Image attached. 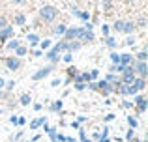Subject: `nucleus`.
Wrapping results in <instances>:
<instances>
[{
	"label": "nucleus",
	"instance_id": "nucleus-32",
	"mask_svg": "<svg viewBox=\"0 0 148 142\" xmlns=\"http://www.w3.org/2000/svg\"><path fill=\"white\" fill-rule=\"evenodd\" d=\"M64 62H71V54H66L64 56Z\"/></svg>",
	"mask_w": 148,
	"mask_h": 142
},
{
	"label": "nucleus",
	"instance_id": "nucleus-28",
	"mask_svg": "<svg viewBox=\"0 0 148 142\" xmlns=\"http://www.w3.org/2000/svg\"><path fill=\"white\" fill-rule=\"evenodd\" d=\"M49 45H51V41H49V39H45V41H43V43H41V47H43V49H47V47H49Z\"/></svg>",
	"mask_w": 148,
	"mask_h": 142
},
{
	"label": "nucleus",
	"instance_id": "nucleus-14",
	"mask_svg": "<svg viewBox=\"0 0 148 142\" xmlns=\"http://www.w3.org/2000/svg\"><path fill=\"white\" fill-rule=\"evenodd\" d=\"M73 13H75L77 17L84 19V21H88V13H84V11H79V10H73Z\"/></svg>",
	"mask_w": 148,
	"mask_h": 142
},
{
	"label": "nucleus",
	"instance_id": "nucleus-15",
	"mask_svg": "<svg viewBox=\"0 0 148 142\" xmlns=\"http://www.w3.org/2000/svg\"><path fill=\"white\" fill-rule=\"evenodd\" d=\"M28 41H30V45H36L38 43V36H36V34H30V36H28Z\"/></svg>",
	"mask_w": 148,
	"mask_h": 142
},
{
	"label": "nucleus",
	"instance_id": "nucleus-27",
	"mask_svg": "<svg viewBox=\"0 0 148 142\" xmlns=\"http://www.w3.org/2000/svg\"><path fill=\"white\" fill-rule=\"evenodd\" d=\"M75 88H77V90H84V84H83V82H77Z\"/></svg>",
	"mask_w": 148,
	"mask_h": 142
},
{
	"label": "nucleus",
	"instance_id": "nucleus-33",
	"mask_svg": "<svg viewBox=\"0 0 148 142\" xmlns=\"http://www.w3.org/2000/svg\"><path fill=\"white\" fill-rule=\"evenodd\" d=\"M25 122H26L25 118H17V124H19V125H23V124H25Z\"/></svg>",
	"mask_w": 148,
	"mask_h": 142
},
{
	"label": "nucleus",
	"instance_id": "nucleus-17",
	"mask_svg": "<svg viewBox=\"0 0 148 142\" xmlns=\"http://www.w3.org/2000/svg\"><path fill=\"white\" fill-rule=\"evenodd\" d=\"M21 103H23V105H28V103H30V95H28V94H25V95L21 97Z\"/></svg>",
	"mask_w": 148,
	"mask_h": 142
},
{
	"label": "nucleus",
	"instance_id": "nucleus-25",
	"mask_svg": "<svg viewBox=\"0 0 148 142\" xmlns=\"http://www.w3.org/2000/svg\"><path fill=\"white\" fill-rule=\"evenodd\" d=\"M122 26H124L122 21H116V22H114V28H116V30H122Z\"/></svg>",
	"mask_w": 148,
	"mask_h": 142
},
{
	"label": "nucleus",
	"instance_id": "nucleus-18",
	"mask_svg": "<svg viewBox=\"0 0 148 142\" xmlns=\"http://www.w3.org/2000/svg\"><path fill=\"white\" fill-rule=\"evenodd\" d=\"M15 22H17V24H25V15H17V17H15Z\"/></svg>",
	"mask_w": 148,
	"mask_h": 142
},
{
	"label": "nucleus",
	"instance_id": "nucleus-23",
	"mask_svg": "<svg viewBox=\"0 0 148 142\" xmlns=\"http://www.w3.org/2000/svg\"><path fill=\"white\" fill-rule=\"evenodd\" d=\"M60 107H62V101H56V103H53V107H51V109H53V110H58Z\"/></svg>",
	"mask_w": 148,
	"mask_h": 142
},
{
	"label": "nucleus",
	"instance_id": "nucleus-24",
	"mask_svg": "<svg viewBox=\"0 0 148 142\" xmlns=\"http://www.w3.org/2000/svg\"><path fill=\"white\" fill-rule=\"evenodd\" d=\"M107 45H109V47H114V45H116V41L112 39V37H107Z\"/></svg>",
	"mask_w": 148,
	"mask_h": 142
},
{
	"label": "nucleus",
	"instance_id": "nucleus-5",
	"mask_svg": "<svg viewBox=\"0 0 148 142\" xmlns=\"http://www.w3.org/2000/svg\"><path fill=\"white\" fill-rule=\"evenodd\" d=\"M11 34H13V28H11V26H4V30L0 32V39H2V41H4V39H8Z\"/></svg>",
	"mask_w": 148,
	"mask_h": 142
},
{
	"label": "nucleus",
	"instance_id": "nucleus-9",
	"mask_svg": "<svg viewBox=\"0 0 148 142\" xmlns=\"http://www.w3.org/2000/svg\"><path fill=\"white\" fill-rule=\"evenodd\" d=\"M99 90H103V94H109L111 92V86H109V80H101V82L98 84Z\"/></svg>",
	"mask_w": 148,
	"mask_h": 142
},
{
	"label": "nucleus",
	"instance_id": "nucleus-10",
	"mask_svg": "<svg viewBox=\"0 0 148 142\" xmlns=\"http://www.w3.org/2000/svg\"><path fill=\"white\" fill-rule=\"evenodd\" d=\"M131 60H133V58H131V54H122V56H120V62H118V64H122V66H130Z\"/></svg>",
	"mask_w": 148,
	"mask_h": 142
},
{
	"label": "nucleus",
	"instance_id": "nucleus-19",
	"mask_svg": "<svg viewBox=\"0 0 148 142\" xmlns=\"http://www.w3.org/2000/svg\"><path fill=\"white\" fill-rule=\"evenodd\" d=\"M8 47H10V49H17V47H19V41H17V39L10 41V43H8Z\"/></svg>",
	"mask_w": 148,
	"mask_h": 142
},
{
	"label": "nucleus",
	"instance_id": "nucleus-31",
	"mask_svg": "<svg viewBox=\"0 0 148 142\" xmlns=\"http://www.w3.org/2000/svg\"><path fill=\"white\" fill-rule=\"evenodd\" d=\"M96 77H98V69H94V71L90 73V79H96Z\"/></svg>",
	"mask_w": 148,
	"mask_h": 142
},
{
	"label": "nucleus",
	"instance_id": "nucleus-13",
	"mask_svg": "<svg viewBox=\"0 0 148 142\" xmlns=\"http://www.w3.org/2000/svg\"><path fill=\"white\" fill-rule=\"evenodd\" d=\"M43 122H45V118H38V120H34L32 124H30V127H32V129H36V127H40V125L43 124Z\"/></svg>",
	"mask_w": 148,
	"mask_h": 142
},
{
	"label": "nucleus",
	"instance_id": "nucleus-3",
	"mask_svg": "<svg viewBox=\"0 0 148 142\" xmlns=\"http://www.w3.org/2000/svg\"><path fill=\"white\" fill-rule=\"evenodd\" d=\"M81 32H83V28H68L64 34H66V37H68V39H73V37H79Z\"/></svg>",
	"mask_w": 148,
	"mask_h": 142
},
{
	"label": "nucleus",
	"instance_id": "nucleus-12",
	"mask_svg": "<svg viewBox=\"0 0 148 142\" xmlns=\"http://www.w3.org/2000/svg\"><path fill=\"white\" fill-rule=\"evenodd\" d=\"M133 28H135V24H133V22H124V26H122V32H126V34H131V32H133Z\"/></svg>",
	"mask_w": 148,
	"mask_h": 142
},
{
	"label": "nucleus",
	"instance_id": "nucleus-34",
	"mask_svg": "<svg viewBox=\"0 0 148 142\" xmlns=\"http://www.w3.org/2000/svg\"><path fill=\"white\" fill-rule=\"evenodd\" d=\"M13 2H17V4H21V2H25V0H13Z\"/></svg>",
	"mask_w": 148,
	"mask_h": 142
},
{
	"label": "nucleus",
	"instance_id": "nucleus-20",
	"mask_svg": "<svg viewBox=\"0 0 148 142\" xmlns=\"http://www.w3.org/2000/svg\"><path fill=\"white\" fill-rule=\"evenodd\" d=\"M79 47H81L79 43H68V47H66V49H69V51H75V49H79Z\"/></svg>",
	"mask_w": 148,
	"mask_h": 142
},
{
	"label": "nucleus",
	"instance_id": "nucleus-30",
	"mask_svg": "<svg viewBox=\"0 0 148 142\" xmlns=\"http://www.w3.org/2000/svg\"><path fill=\"white\" fill-rule=\"evenodd\" d=\"M139 60H146V52H145V51H143L141 54H139Z\"/></svg>",
	"mask_w": 148,
	"mask_h": 142
},
{
	"label": "nucleus",
	"instance_id": "nucleus-26",
	"mask_svg": "<svg viewBox=\"0 0 148 142\" xmlns=\"http://www.w3.org/2000/svg\"><path fill=\"white\" fill-rule=\"evenodd\" d=\"M127 122H130V125H131V127H137V120H133V118H130Z\"/></svg>",
	"mask_w": 148,
	"mask_h": 142
},
{
	"label": "nucleus",
	"instance_id": "nucleus-35",
	"mask_svg": "<svg viewBox=\"0 0 148 142\" xmlns=\"http://www.w3.org/2000/svg\"><path fill=\"white\" fill-rule=\"evenodd\" d=\"M2 86H4V80H2V79H0V88H2Z\"/></svg>",
	"mask_w": 148,
	"mask_h": 142
},
{
	"label": "nucleus",
	"instance_id": "nucleus-1",
	"mask_svg": "<svg viewBox=\"0 0 148 142\" xmlns=\"http://www.w3.org/2000/svg\"><path fill=\"white\" fill-rule=\"evenodd\" d=\"M40 15H41V19H43V21L51 22V21H54V19H56L58 10H56V7H53V6H43V7H41V11H40Z\"/></svg>",
	"mask_w": 148,
	"mask_h": 142
},
{
	"label": "nucleus",
	"instance_id": "nucleus-7",
	"mask_svg": "<svg viewBox=\"0 0 148 142\" xmlns=\"http://www.w3.org/2000/svg\"><path fill=\"white\" fill-rule=\"evenodd\" d=\"M19 66H21V62L17 58H8V67L10 69H19Z\"/></svg>",
	"mask_w": 148,
	"mask_h": 142
},
{
	"label": "nucleus",
	"instance_id": "nucleus-21",
	"mask_svg": "<svg viewBox=\"0 0 148 142\" xmlns=\"http://www.w3.org/2000/svg\"><path fill=\"white\" fill-rule=\"evenodd\" d=\"M15 51H17V54H19V56L26 54V49H25V47H17V49H15Z\"/></svg>",
	"mask_w": 148,
	"mask_h": 142
},
{
	"label": "nucleus",
	"instance_id": "nucleus-2",
	"mask_svg": "<svg viewBox=\"0 0 148 142\" xmlns=\"http://www.w3.org/2000/svg\"><path fill=\"white\" fill-rule=\"evenodd\" d=\"M124 82H126V84H131V82H133V67H124Z\"/></svg>",
	"mask_w": 148,
	"mask_h": 142
},
{
	"label": "nucleus",
	"instance_id": "nucleus-29",
	"mask_svg": "<svg viewBox=\"0 0 148 142\" xmlns=\"http://www.w3.org/2000/svg\"><path fill=\"white\" fill-rule=\"evenodd\" d=\"M4 26H6V19L0 17V28H4Z\"/></svg>",
	"mask_w": 148,
	"mask_h": 142
},
{
	"label": "nucleus",
	"instance_id": "nucleus-4",
	"mask_svg": "<svg viewBox=\"0 0 148 142\" xmlns=\"http://www.w3.org/2000/svg\"><path fill=\"white\" fill-rule=\"evenodd\" d=\"M49 71H51V67H43V69H40L38 73H34L32 79H34V80H40V79H43L45 75H49Z\"/></svg>",
	"mask_w": 148,
	"mask_h": 142
},
{
	"label": "nucleus",
	"instance_id": "nucleus-6",
	"mask_svg": "<svg viewBox=\"0 0 148 142\" xmlns=\"http://www.w3.org/2000/svg\"><path fill=\"white\" fill-rule=\"evenodd\" d=\"M135 69H137L139 71V75H141V77H146V64H145V60H141V62H139L137 64V67H135Z\"/></svg>",
	"mask_w": 148,
	"mask_h": 142
},
{
	"label": "nucleus",
	"instance_id": "nucleus-8",
	"mask_svg": "<svg viewBox=\"0 0 148 142\" xmlns=\"http://www.w3.org/2000/svg\"><path fill=\"white\" fill-rule=\"evenodd\" d=\"M131 86H133L135 88V90H143V88H145V80H143V79H133V82H131Z\"/></svg>",
	"mask_w": 148,
	"mask_h": 142
},
{
	"label": "nucleus",
	"instance_id": "nucleus-22",
	"mask_svg": "<svg viewBox=\"0 0 148 142\" xmlns=\"http://www.w3.org/2000/svg\"><path fill=\"white\" fill-rule=\"evenodd\" d=\"M111 60H112L114 64H118V62H120V56L116 54V52H112V54H111Z\"/></svg>",
	"mask_w": 148,
	"mask_h": 142
},
{
	"label": "nucleus",
	"instance_id": "nucleus-11",
	"mask_svg": "<svg viewBox=\"0 0 148 142\" xmlns=\"http://www.w3.org/2000/svg\"><path fill=\"white\" fill-rule=\"evenodd\" d=\"M137 107H139L141 112H145V110H146V99L145 97H137Z\"/></svg>",
	"mask_w": 148,
	"mask_h": 142
},
{
	"label": "nucleus",
	"instance_id": "nucleus-16",
	"mask_svg": "<svg viewBox=\"0 0 148 142\" xmlns=\"http://www.w3.org/2000/svg\"><path fill=\"white\" fill-rule=\"evenodd\" d=\"M64 32H66V26L64 24H58L56 30H54V34H56V36H58V34H64Z\"/></svg>",
	"mask_w": 148,
	"mask_h": 142
}]
</instances>
